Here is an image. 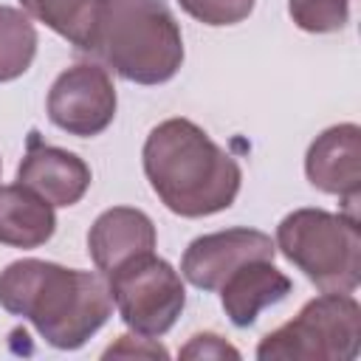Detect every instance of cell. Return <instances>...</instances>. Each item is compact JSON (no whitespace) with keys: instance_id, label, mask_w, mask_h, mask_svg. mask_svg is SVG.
<instances>
[{"instance_id":"obj_16","label":"cell","mask_w":361,"mask_h":361,"mask_svg":"<svg viewBox=\"0 0 361 361\" xmlns=\"http://www.w3.org/2000/svg\"><path fill=\"white\" fill-rule=\"evenodd\" d=\"M293 23L307 34H330L347 25L350 0H288Z\"/></svg>"},{"instance_id":"obj_11","label":"cell","mask_w":361,"mask_h":361,"mask_svg":"<svg viewBox=\"0 0 361 361\" xmlns=\"http://www.w3.org/2000/svg\"><path fill=\"white\" fill-rule=\"evenodd\" d=\"M155 226L152 220L133 206H113L102 212L87 231V254L99 274H113L127 259L147 254L155 248Z\"/></svg>"},{"instance_id":"obj_7","label":"cell","mask_w":361,"mask_h":361,"mask_svg":"<svg viewBox=\"0 0 361 361\" xmlns=\"http://www.w3.org/2000/svg\"><path fill=\"white\" fill-rule=\"evenodd\" d=\"M116 87L107 68L76 62L62 71L48 90V118L68 135L93 138L113 124Z\"/></svg>"},{"instance_id":"obj_9","label":"cell","mask_w":361,"mask_h":361,"mask_svg":"<svg viewBox=\"0 0 361 361\" xmlns=\"http://www.w3.org/2000/svg\"><path fill=\"white\" fill-rule=\"evenodd\" d=\"M305 175L319 192L338 195L353 209L361 195V127L336 124L316 135L305 155Z\"/></svg>"},{"instance_id":"obj_1","label":"cell","mask_w":361,"mask_h":361,"mask_svg":"<svg viewBox=\"0 0 361 361\" xmlns=\"http://www.w3.org/2000/svg\"><path fill=\"white\" fill-rule=\"evenodd\" d=\"M0 305L28 319L56 350H79L113 313L104 274L31 257L0 271Z\"/></svg>"},{"instance_id":"obj_12","label":"cell","mask_w":361,"mask_h":361,"mask_svg":"<svg viewBox=\"0 0 361 361\" xmlns=\"http://www.w3.org/2000/svg\"><path fill=\"white\" fill-rule=\"evenodd\" d=\"M288 293L290 279L274 265V259L243 262L220 285V302L234 327H251L265 307L282 302Z\"/></svg>"},{"instance_id":"obj_14","label":"cell","mask_w":361,"mask_h":361,"mask_svg":"<svg viewBox=\"0 0 361 361\" xmlns=\"http://www.w3.org/2000/svg\"><path fill=\"white\" fill-rule=\"evenodd\" d=\"M107 0H20L28 17L45 23L79 51H93Z\"/></svg>"},{"instance_id":"obj_5","label":"cell","mask_w":361,"mask_h":361,"mask_svg":"<svg viewBox=\"0 0 361 361\" xmlns=\"http://www.w3.org/2000/svg\"><path fill=\"white\" fill-rule=\"evenodd\" d=\"M361 350V305L353 293L324 290L288 324L257 344L259 361H353Z\"/></svg>"},{"instance_id":"obj_4","label":"cell","mask_w":361,"mask_h":361,"mask_svg":"<svg viewBox=\"0 0 361 361\" xmlns=\"http://www.w3.org/2000/svg\"><path fill=\"white\" fill-rule=\"evenodd\" d=\"M276 248L322 290L353 293L361 282V231L353 214L293 209L276 226Z\"/></svg>"},{"instance_id":"obj_8","label":"cell","mask_w":361,"mask_h":361,"mask_svg":"<svg viewBox=\"0 0 361 361\" xmlns=\"http://www.w3.org/2000/svg\"><path fill=\"white\" fill-rule=\"evenodd\" d=\"M276 243L257 228H226L195 237L180 259V274L200 290H220V285L251 259H274Z\"/></svg>"},{"instance_id":"obj_19","label":"cell","mask_w":361,"mask_h":361,"mask_svg":"<svg viewBox=\"0 0 361 361\" xmlns=\"http://www.w3.org/2000/svg\"><path fill=\"white\" fill-rule=\"evenodd\" d=\"M133 355H141V358H166L169 353L155 341V338H147V336H118L116 344H110L104 350V358H133Z\"/></svg>"},{"instance_id":"obj_20","label":"cell","mask_w":361,"mask_h":361,"mask_svg":"<svg viewBox=\"0 0 361 361\" xmlns=\"http://www.w3.org/2000/svg\"><path fill=\"white\" fill-rule=\"evenodd\" d=\"M0 166H3V164H0Z\"/></svg>"},{"instance_id":"obj_18","label":"cell","mask_w":361,"mask_h":361,"mask_svg":"<svg viewBox=\"0 0 361 361\" xmlns=\"http://www.w3.org/2000/svg\"><path fill=\"white\" fill-rule=\"evenodd\" d=\"M180 358H240V350L217 333H197L180 347Z\"/></svg>"},{"instance_id":"obj_2","label":"cell","mask_w":361,"mask_h":361,"mask_svg":"<svg viewBox=\"0 0 361 361\" xmlns=\"http://www.w3.org/2000/svg\"><path fill=\"white\" fill-rule=\"evenodd\" d=\"M141 158L152 192L180 217H209L228 209L243 183L234 155L189 118H166L152 127Z\"/></svg>"},{"instance_id":"obj_6","label":"cell","mask_w":361,"mask_h":361,"mask_svg":"<svg viewBox=\"0 0 361 361\" xmlns=\"http://www.w3.org/2000/svg\"><path fill=\"white\" fill-rule=\"evenodd\" d=\"M107 288L121 322L147 338L172 330L186 307V288L180 274L152 251L138 254L107 274Z\"/></svg>"},{"instance_id":"obj_15","label":"cell","mask_w":361,"mask_h":361,"mask_svg":"<svg viewBox=\"0 0 361 361\" xmlns=\"http://www.w3.org/2000/svg\"><path fill=\"white\" fill-rule=\"evenodd\" d=\"M37 54V28L23 8L0 6V82L23 76Z\"/></svg>"},{"instance_id":"obj_3","label":"cell","mask_w":361,"mask_h":361,"mask_svg":"<svg viewBox=\"0 0 361 361\" xmlns=\"http://www.w3.org/2000/svg\"><path fill=\"white\" fill-rule=\"evenodd\" d=\"M90 54L127 82L164 85L183 65V37L164 0H107Z\"/></svg>"},{"instance_id":"obj_17","label":"cell","mask_w":361,"mask_h":361,"mask_svg":"<svg viewBox=\"0 0 361 361\" xmlns=\"http://www.w3.org/2000/svg\"><path fill=\"white\" fill-rule=\"evenodd\" d=\"M180 8L203 25H234L243 23L257 0H178Z\"/></svg>"},{"instance_id":"obj_10","label":"cell","mask_w":361,"mask_h":361,"mask_svg":"<svg viewBox=\"0 0 361 361\" xmlns=\"http://www.w3.org/2000/svg\"><path fill=\"white\" fill-rule=\"evenodd\" d=\"M90 180V166L76 152L42 144L37 133H31L28 149L17 166V183L34 189L51 206H73L85 197Z\"/></svg>"},{"instance_id":"obj_13","label":"cell","mask_w":361,"mask_h":361,"mask_svg":"<svg viewBox=\"0 0 361 361\" xmlns=\"http://www.w3.org/2000/svg\"><path fill=\"white\" fill-rule=\"evenodd\" d=\"M56 231L54 206L23 183L0 186V245L39 248Z\"/></svg>"}]
</instances>
